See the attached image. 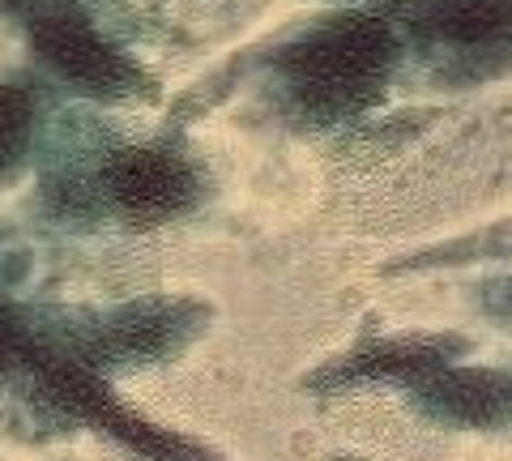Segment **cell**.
Here are the masks:
<instances>
[{
	"mask_svg": "<svg viewBox=\"0 0 512 461\" xmlns=\"http://www.w3.org/2000/svg\"><path fill=\"white\" fill-rule=\"evenodd\" d=\"M419 406L427 415L491 427L512 419V372H431L419 380Z\"/></svg>",
	"mask_w": 512,
	"mask_h": 461,
	"instance_id": "obj_1",
	"label": "cell"
}]
</instances>
